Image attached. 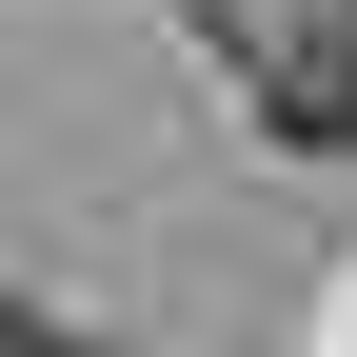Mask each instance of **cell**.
<instances>
[{
    "mask_svg": "<svg viewBox=\"0 0 357 357\" xmlns=\"http://www.w3.org/2000/svg\"><path fill=\"white\" fill-rule=\"evenodd\" d=\"M258 119H278V139H357V20L298 40V60H258Z\"/></svg>",
    "mask_w": 357,
    "mask_h": 357,
    "instance_id": "6da1fadb",
    "label": "cell"
},
{
    "mask_svg": "<svg viewBox=\"0 0 357 357\" xmlns=\"http://www.w3.org/2000/svg\"><path fill=\"white\" fill-rule=\"evenodd\" d=\"M0 357H20V337H0Z\"/></svg>",
    "mask_w": 357,
    "mask_h": 357,
    "instance_id": "7a4b0ae2",
    "label": "cell"
}]
</instances>
